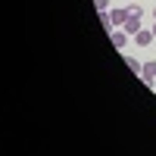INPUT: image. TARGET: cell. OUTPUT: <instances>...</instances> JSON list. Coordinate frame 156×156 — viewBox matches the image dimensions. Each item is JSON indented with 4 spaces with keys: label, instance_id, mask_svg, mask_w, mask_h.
<instances>
[{
    "label": "cell",
    "instance_id": "1",
    "mask_svg": "<svg viewBox=\"0 0 156 156\" xmlns=\"http://www.w3.org/2000/svg\"><path fill=\"white\" fill-rule=\"evenodd\" d=\"M140 19H144V6H140V3H134V6H128V22L122 25V28L128 31V34H137L140 31Z\"/></svg>",
    "mask_w": 156,
    "mask_h": 156
},
{
    "label": "cell",
    "instance_id": "2",
    "mask_svg": "<svg viewBox=\"0 0 156 156\" xmlns=\"http://www.w3.org/2000/svg\"><path fill=\"white\" fill-rule=\"evenodd\" d=\"M125 22H128V6L106 12V25H109V28H115V25H125Z\"/></svg>",
    "mask_w": 156,
    "mask_h": 156
},
{
    "label": "cell",
    "instance_id": "3",
    "mask_svg": "<svg viewBox=\"0 0 156 156\" xmlns=\"http://www.w3.org/2000/svg\"><path fill=\"white\" fill-rule=\"evenodd\" d=\"M140 78H144L147 84H156V59L144 62V69H140Z\"/></svg>",
    "mask_w": 156,
    "mask_h": 156
},
{
    "label": "cell",
    "instance_id": "4",
    "mask_svg": "<svg viewBox=\"0 0 156 156\" xmlns=\"http://www.w3.org/2000/svg\"><path fill=\"white\" fill-rule=\"evenodd\" d=\"M109 41H112L115 50H122V47L128 44V31H112V28H109Z\"/></svg>",
    "mask_w": 156,
    "mask_h": 156
},
{
    "label": "cell",
    "instance_id": "5",
    "mask_svg": "<svg viewBox=\"0 0 156 156\" xmlns=\"http://www.w3.org/2000/svg\"><path fill=\"white\" fill-rule=\"evenodd\" d=\"M134 41H137V44H140V47H147V44H150V41H153V31H144V28H140V31H137V34H134Z\"/></svg>",
    "mask_w": 156,
    "mask_h": 156
},
{
    "label": "cell",
    "instance_id": "6",
    "mask_svg": "<svg viewBox=\"0 0 156 156\" xmlns=\"http://www.w3.org/2000/svg\"><path fill=\"white\" fill-rule=\"evenodd\" d=\"M125 66L131 69V72H140V69H144V62H137L134 56H125Z\"/></svg>",
    "mask_w": 156,
    "mask_h": 156
},
{
    "label": "cell",
    "instance_id": "7",
    "mask_svg": "<svg viewBox=\"0 0 156 156\" xmlns=\"http://www.w3.org/2000/svg\"><path fill=\"white\" fill-rule=\"evenodd\" d=\"M94 6H97V12H109V0H94Z\"/></svg>",
    "mask_w": 156,
    "mask_h": 156
},
{
    "label": "cell",
    "instance_id": "8",
    "mask_svg": "<svg viewBox=\"0 0 156 156\" xmlns=\"http://www.w3.org/2000/svg\"><path fill=\"white\" fill-rule=\"evenodd\" d=\"M150 31H153V37H156V22H153V28H150Z\"/></svg>",
    "mask_w": 156,
    "mask_h": 156
},
{
    "label": "cell",
    "instance_id": "9",
    "mask_svg": "<svg viewBox=\"0 0 156 156\" xmlns=\"http://www.w3.org/2000/svg\"><path fill=\"white\" fill-rule=\"evenodd\" d=\"M153 19H156V9H153Z\"/></svg>",
    "mask_w": 156,
    "mask_h": 156
}]
</instances>
